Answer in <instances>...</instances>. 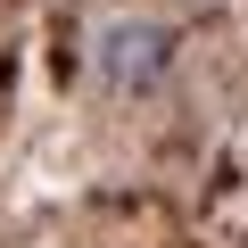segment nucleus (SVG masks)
I'll return each mask as SVG.
<instances>
[{"mask_svg":"<svg viewBox=\"0 0 248 248\" xmlns=\"http://www.w3.org/2000/svg\"><path fill=\"white\" fill-rule=\"evenodd\" d=\"M174 25L166 17H141V9H116L91 25V83L108 99H149L166 75H174Z\"/></svg>","mask_w":248,"mask_h":248,"instance_id":"obj_1","label":"nucleus"}]
</instances>
